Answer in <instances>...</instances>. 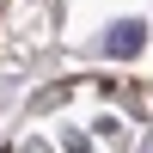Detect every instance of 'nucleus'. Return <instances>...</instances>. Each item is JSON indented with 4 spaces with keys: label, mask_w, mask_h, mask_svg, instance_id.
<instances>
[{
    "label": "nucleus",
    "mask_w": 153,
    "mask_h": 153,
    "mask_svg": "<svg viewBox=\"0 0 153 153\" xmlns=\"http://www.w3.org/2000/svg\"><path fill=\"white\" fill-rule=\"evenodd\" d=\"M141 43H147V31H141V25H110V31H104V49H110V55H141Z\"/></svg>",
    "instance_id": "1"
}]
</instances>
